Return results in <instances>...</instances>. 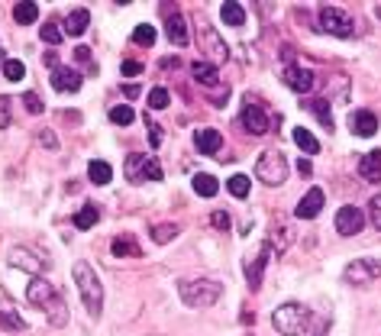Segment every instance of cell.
Listing matches in <instances>:
<instances>
[{
  "instance_id": "obj_18",
  "label": "cell",
  "mask_w": 381,
  "mask_h": 336,
  "mask_svg": "<svg viewBox=\"0 0 381 336\" xmlns=\"http://www.w3.org/2000/svg\"><path fill=\"white\" fill-rule=\"evenodd\" d=\"M349 129L356 136H375L378 133V116L371 114V110H356L349 116Z\"/></svg>"
},
{
  "instance_id": "obj_42",
  "label": "cell",
  "mask_w": 381,
  "mask_h": 336,
  "mask_svg": "<svg viewBox=\"0 0 381 336\" xmlns=\"http://www.w3.org/2000/svg\"><path fill=\"white\" fill-rule=\"evenodd\" d=\"M210 227H213V230H230V227H233V223H230V213H226V210H213V213H210Z\"/></svg>"
},
{
  "instance_id": "obj_39",
  "label": "cell",
  "mask_w": 381,
  "mask_h": 336,
  "mask_svg": "<svg viewBox=\"0 0 381 336\" xmlns=\"http://www.w3.org/2000/svg\"><path fill=\"white\" fill-rule=\"evenodd\" d=\"M146 129H149V146H152V149H159L162 143H165V129H162V126L155 123L152 116H146Z\"/></svg>"
},
{
  "instance_id": "obj_45",
  "label": "cell",
  "mask_w": 381,
  "mask_h": 336,
  "mask_svg": "<svg viewBox=\"0 0 381 336\" xmlns=\"http://www.w3.org/2000/svg\"><path fill=\"white\" fill-rule=\"evenodd\" d=\"M10 126V97L0 94V129H7Z\"/></svg>"
},
{
  "instance_id": "obj_27",
  "label": "cell",
  "mask_w": 381,
  "mask_h": 336,
  "mask_svg": "<svg viewBox=\"0 0 381 336\" xmlns=\"http://www.w3.org/2000/svg\"><path fill=\"white\" fill-rule=\"evenodd\" d=\"M110 252H113L117 259H123V255H142L136 236H117V240L110 242Z\"/></svg>"
},
{
  "instance_id": "obj_37",
  "label": "cell",
  "mask_w": 381,
  "mask_h": 336,
  "mask_svg": "<svg viewBox=\"0 0 381 336\" xmlns=\"http://www.w3.org/2000/svg\"><path fill=\"white\" fill-rule=\"evenodd\" d=\"M168 104H171V94L165 87H152L149 91V110H165Z\"/></svg>"
},
{
  "instance_id": "obj_30",
  "label": "cell",
  "mask_w": 381,
  "mask_h": 336,
  "mask_svg": "<svg viewBox=\"0 0 381 336\" xmlns=\"http://www.w3.org/2000/svg\"><path fill=\"white\" fill-rule=\"evenodd\" d=\"M294 240V233H291V227H275V233L265 240V246L268 249H275V252H285L287 249V242Z\"/></svg>"
},
{
  "instance_id": "obj_32",
  "label": "cell",
  "mask_w": 381,
  "mask_h": 336,
  "mask_svg": "<svg viewBox=\"0 0 381 336\" xmlns=\"http://www.w3.org/2000/svg\"><path fill=\"white\" fill-rule=\"evenodd\" d=\"M226 191H230L236 200H246V198H249V191H252V181L246 178V175H230V181H226Z\"/></svg>"
},
{
  "instance_id": "obj_19",
  "label": "cell",
  "mask_w": 381,
  "mask_h": 336,
  "mask_svg": "<svg viewBox=\"0 0 381 336\" xmlns=\"http://www.w3.org/2000/svg\"><path fill=\"white\" fill-rule=\"evenodd\" d=\"M268 246L262 242V249H259V255H255L252 262H246V282H249V291H259L262 288V272H265V259H268Z\"/></svg>"
},
{
  "instance_id": "obj_23",
  "label": "cell",
  "mask_w": 381,
  "mask_h": 336,
  "mask_svg": "<svg viewBox=\"0 0 381 336\" xmlns=\"http://www.w3.org/2000/svg\"><path fill=\"white\" fill-rule=\"evenodd\" d=\"M181 233V223H175V220H168V223H152L149 227V236H152V242L155 246H168L175 236Z\"/></svg>"
},
{
  "instance_id": "obj_9",
  "label": "cell",
  "mask_w": 381,
  "mask_h": 336,
  "mask_svg": "<svg viewBox=\"0 0 381 336\" xmlns=\"http://www.w3.org/2000/svg\"><path fill=\"white\" fill-rule=\"evenodd\" d=\"M197 45H201V52L207 55V65H213V68L230 59V45L220 39V32L213 30L207 20L197 23Z\"/></svg>"
},
{
  "instance_id": "obj_3",
  "label": "cell",
  "mask_w": 381,
  "mask_h": 336,
  "mask_svg": "<svg viewBox=\"0 0 381 336\" xmlns=\"http://www.w3.org/2000/svg\"><path fill=\"white\" fill-rule=\"evenodd\" d=\"M178 297H181V304L194 307V311L213 307L223 297V284L217 278H188V282L178 284Z\"/></svg>"
},
{
  "instance_id": "obj_15",
  "label": "cell",
  "mask_w": 381,
  "mask_h": 336,
  "mask_svg": "<svg viewBox=\"0 0 381 336\" xmlns=\"http://www.w3.org/2000/svg\"><path fill=\"white\" fill-rule=\"evenodd\" d=\"M285 84L297 94H307L310 87H314V72L304 68V65H287L285 68Z\"/></svg>"
},
{
  "instance_id": "obj_47",
  "label": "cell",
  "mask_w": 381,
  "mask_h": 336,
  "mask_svg": "<svg viewBox=\"0 0 381 336\" xmlns=\"http://www.w3.org/2000/svg\"><path fill=\"white\" fill-rule=\"evenodd\" d=\"M74 62L91 65V49H87V45H78V49H74Z\"/></svg>"
},
{
  "instance_id": "obj_41",
  "label": "cell",
  "mask_w": 381,
  "mask_h": 336,
  "mask_svg": "<svg viewBox=\"0 0 381 336\" xmlns=\"http://www.w3.org/2000/svg\"><path fill=\"white\" fill-rule=\"evenodd\" d=\"M23 107H26V110H30L32 116H39L45 110V104H43V97L36 94V91H26V94H23Z\"/></svg>"
},
{
  "instance_id": "obj_5",
  "label": "cell",
  "mask_w": 381,
  "mask_h": 336,
  "mask_svg": "<svg viewBox=\"0 0 381 336\" xmlns=\"http://www.w3.org/2000/svg\"><path fill=\"white\" fill-rule=\"evenodd\" d=\"M255 178L268 185V188H278V185H285L287 178V158L281 149H265L262 156L255 158Z\"/></svg>"
},
{
  "instance_id": "obj_12",
  "label": "cell",
  "mask_w": 381,
  "mask_h": 336,
  "mask_svg": "<svg viewBox=\"0 0 381 336\" xmlns=\"http://www.w3.org/2000/svg\"><path fill=\"white\" fill-rule=\"evenodd\" d=\"M362 227H365V213H362L359 207L346 204V207L336 210V233L339 236H359Z\"/></svg>"
},
{
  "instance_id": "obj_7",
  "label": "cell",
  "mask_w": 381,
  "mask_h": 336,
  "mask_svg": "<svg viewBox=\"0 0 381 336\" xmlns=\"http://www.w3.org/2000/svg\"><path fill=\"white\" fill-rule=\"evenodd\" d=\"M317 26L327 36H336V39H352L356 36V20H352V13H346L342 7H320L317 13Z\"/></svg>"
},
{
  "instance_id": "obj_16",
  "label": "cell",
  "mask_w": 381,
  "mask_h": 336,
  "mask_svg": "<svg viewBox=\"0 0 381 336\" xmlns=\"http://www.w3.org/2000/svg\"><path fill=\"white\" fill-rule=\"evenodd\" d=\"M165 36H168L171 45H188L190 32H188V17L184 13H168V20H165Z\"/></svg>"
},
{
  "instance_id": "obj_4",
  "label": "cell",
  "mask_w": 381,
  "mask_h": 336,
  "mask_svg": "<svg viewBox=\"0 0 381 336\" xmlns=\"http://www.w3.org/2000/svg\"><path fill=\"white\" fill-rule=\"evenodd\" d=\"M310 320H314V314H310L304 304H297V301H287V304L275 307V314H272V324H275L278 333L285 336H301L310 330Z\"/></svg>"
},
{
  "instance_id": "obj_49",
  "label": "cell",
  "mask_w": 381,
  "mask_h": 336,
  "mask_svg": "<svg viewBox=\"0 0 381 336\" xmlns=\"http://www.w3.org/2000/svg\"><path fill=\"white\" fill-rule=\"evenodd\" d=\"M314 326H317V333H314V336H327V330H329V317H320V320H317Z\"/></svg>"
},
{
  "instance_id": "obj_38",
  "label": "cell",
  "mask_w": 381,
  "mask_h": 336,
  "mask_svg": "<svg viewBox=\"0 0 381 336\" xmlns=\"http://www.w3.org/2000/svg\"><path fill=\"white\" fill-rule=\"evenodd\" d=\"M3 74H7V81H23V74H26V65L20 62V59H7V65H3Z\"/></svg>"
},
{
  "instance_id": "obj_10",
  "label": "cell",
  "mask_w": 381,
  "mask_h": 336,
  "mask_svg": "<svg viewBox=\"0 0 381 336\" xmlns=\"http://www.w3.org/2000/svg\"><path fill=\"white\" fill-rule=\"evenodd\" d=\"M7 262H10V269H17V272H30L32 278H39V272H45V265H49V255L36 252L32 246H17V249H10Z\"/></svg>"
},
{
  "instance_id": "obj_44",
  "label": "cell",
  "mask_w": 381,
  "mask_h": 336,
  "mask_svg": "<svg viewBox=\"0 0 381 336\" xmlns=\"http://www.w3.org/2000/svg\"><path fill=\"white\" fill-rule=\"evenodd\" d=\"M369 220L381 230V194H375V198H371V204H369Z\"/></svg>"
},
{
  "instance_id": "obj_21",
  "label": "cell",
  "mask_w": 381,
  "mask_h": 336,
  "mask_svg": "<svg viewBox=\"0 0 381 336\" xmlns=\"http://www.w3.org/2000/svg\"><path fill=\"white\" fill-rule=\"evenodd\" d=\"M87 26H91V13H87V7H74V10L65 17L62 30L68 32V36H74V39H78V36H85V32H87Z\"/></svg>"
},
{
  "instance_id": "obj_36",
  "label": "cell",
  "mask_w": 381,
  "mask_h": 336,
  "mask_svg": "<svg viewBox=\"0 0 381 336\" xmlns=\"http://www.w3.org/2000/svg\"><path fill=\"white\" fill-rule=\"evenodd\" d=\"M133 42H136V45H155V26L139 23L136 30H133Z\"/></svg>"
},
{
  "instance_id": "obj_50",
  "label": "cell",
  "mask_w": 381,
  "mask_h": 336,
  "mask_svg": "<svg viewBox=\"0 0 381 336\" xmlns=\"http://www.w3.org/2000/svg\"><path fill=\"white\" fill-rule=\"evenodd\" d=\"M297 171H301L304 178H310V171H314V168H310V162H307V158H301V162H297Z\"/></svg>"
},
{
  "instance_id": "obj_43",
  "label": "cell",
  "mask_w": 381,
  "mask_h": 336,
  "mask_svg": "<svg viewBox=\"0 0 381 336\" xmlns=\"http://www.w3.org/2000/svg\"><path fill=\"white\" fill-rule=\"evenodd\" d=\"M36 139H39V146H43V149H52V152L58 149V136H55L52 129H39V136H36Z\"/></svg>"
},
{
  "instance_id": "obj_40",
  "label": "cell",
  "mask_w": 381,
  "mask_h": 336,
  "mask_svg": "<svg viewBox=\"0 0 381 336\" xmlns=\"http://www.w3.org/2000/svg\"><path fill=\"white\" fill-rule=\"evenodd\" d=\"M43 42H49V45H58V42H62V26L55 20L43 23Z\"/></svg>"
},
{
  "instance_id": "obj_22",
  "label": "cell",
  "mask_w": 381,
  "mask_h": 336,
  "mask_svg": "<svg viewBox=\"0 0 381 336\" xmlns=\"http://www.w3.org/2000/svg\"><path fill=\"white\" fill-rule=\"evenodd\" d=\"M26 326H30V324H26V320H23V317L17 314L7 301H0V330H3V333H23Z\"/></svg>"
},
{
  "instance_id": "obj_6",
  "label": "cell",
  "mask_w": 381,
  "mask_h": 336,
  "mask_svg": "<svg viewBox=\"0 0 381 336\" xmlns=\"http://www.w3.org/2000/svg\"><path fill=\"white\" fill-rule=\"evenodd\" d=\"M272 110L265 107V101H259V97H246L243 101V110H239V126H243L249 136H265L268 133V126H272Z\"/></svg>"
},
{
  "instance_id": "obj_17",
  "label": "cell",
  "mask_w": 381,
  "mask_h": 336,
  "mask_svg": "<svg viewBox=\"0 0 381 336\" xmlns=\"http://www.w3.org/2000/svg\"><path fill=\"white\" fill-rule=\"evenodd\" d=\"M194 146H197V152H204V156H217V152L223 149L220 129H213V126H201V129L194 133Z\"/></svg>"
},
{
  "instance_id": "obj_35",
  "label": "cell",
  "mask_w": 381,
  "mask_h": 336,
  "mask_svg": "<svg viewBox=\"0 0 381 336\" xmlns=\"http://www.w3.org/2000/svg\"><path fill=\"white\" fill-rule=\"evenodd\" d=\"M133 120H136V110H133L129 104H120V107L110 110V123H113V126H129Z\"/></svg>"
},
{
  "instance_id": "obj_29",
  "label": "cell",
  "mask_w": 381,
  "mask_h": 336,
  "mask_svg": "<svg viewBox=\"0 0 381 336\" xmlns=\"http://www.w3.org/2000/svg\"><path fill=\"white\" fill-rule=\"evenodd\" d=\"M220 17H223V23H230V26H243L246 23L243 3H233V0H226V3L220 7Z\"/></svg>"
},
{
  "instance_id": "obj_24",
  "label": "cell",
  "mask_w": 381,
  "mask_h": 336,
  "mask_svg": "<svg viewBox=\"0 0 381 336\" xmlns=\"http://www.w3.org/2000/svg\"><path fill=\"white\" fill-rule=\"evenodd\" d=\"M190 74H194V81L204 84V87H220V72L207 62H194L190 65Z\"/></svg>"
},
{
  "instance_id": "obj_11",
  "label": "cell",
  "mask_w": 381,
  "mask_h": 336,
  "mask_svg": "<svg viewBox=\"0 0 381 336\" xmlns=\"http://www.w3.org/2000/svg\"><path fill=\"white\" fill-rule=\"evenodd\" d=\"M342 278L349 284H369L375 278H381V259H356V262L346 265Z\"/></svg>"
},
{
  "instance_id": "obj_51",
  "label": "cell",
  "mask_w": 381,
  "mask_h": 336,
  "mask_svg": "<svg viewBox=\"0 0 381 336\" xmlns=\"http://www.w3.org/2000/svg\"><path fill=\"white\" fill-rule=\"evenodd\" d=\"M7 65V52H3V45H0V68Z\"/></svg>"
},
{
  "instance_id": "obj_14",
  "label": "cell",
  "mask_w": 381,
  "mask_h": 336,
  "mask_svg": "<svg viewBox=\"0 0 381 336\" xmlns=\"http://www.w3.org/2000/svg\"><path fill=\"white\" fill-rule=\"evenodd\" d=\"M323 204H327V194H323V188H310L304 198L297 200V207H294L297 220H314L320 210H323Z\"/></svg>"
},
{
  "instance_id": "obj_13",
  "label": "cell",
  "mask_w": 381,
  "mask_h": 336,
  "mask_svg": "<svg viewBox=\"0 0 381 336\" xmlns=\"http://www.w3.org/2000/svg\"><path fill=\"white\" fill-rule=\"evenodd\" d=\"M81 72H74V68H68V65H55L52 68V87L58 91V94H78L81 91Z\"/></svg>"
},
{
  "instance_id": "obj_48",
  "label": "cell",
  "mask_w": 381,
  "mask_h": 336,
  "mask_svg": "<svg viewBox=\"0 0 381 336\" xmlns=\"http://www.w3.org/2000/svg\"><path fill=\"white\" fill-rule=\"evenodd\" d=\"M120 91H123V97H127V101H133V97H139V91H142V87H139V84H123Z\"/></svg>"
},
{
  "instance_id": "obj_26",
  "label": "cell",
  "mask_w": 381,
  "mask_h": 336,
  "mask_svg": "<svg viewBox=\"0 0 381 336\" xmlns=\"http://www.w3.org/2000/svg\"><path fill=\"white\" fill-rule=\"evenodd\" d=\"M190 188H194V194H201V198H213L220 191V181L213 178V175H207V171H201V175L190 178Z\"/></svg>"
},
{
  "instance_id": "obj_25",
  "label": "cell",
  "mask_w": 381,
  "mask_h": 336,
  "mask_svg": "<svg viewBox=\"0 0 381 336\" xmlns=\"http://www.w3.org/2000/svg\"><path fill=\"white\" fill-rule=\"evenodd\" d=\"M87 178H91V185L104 188V185H110V178H113V168L107 165L104 158H94V162L87 165Z\"/></svg>"
},
{
  "instance_id": "obj_20",
  "label": "cell",
  "mask_w": 381,
  "mask_h": 336,
  "mask_svg": "<svg viewBox=\"0 0 381 336\" xmlns=\"http://www.w3.org/2000/svg\"><path fill=\"white\" fill-rule=\"evenodd\" d=\"M359 175H362V181L378 185L381 181V149H371L369 156L359 158Z\"/></svg>"
},
{
  "instance_id": "obj_1",
  "label": "cell",
  "mask_w": 381,
  "mask_h": 336,
  "mask_svg": "<svg viewBox=\"0 0 381 336\" xmlns=\"http://www.w3.org/2000/svg\"><path fill=\"white\" fill-rule=\"evenodd\" d=\"M26 301H30L36 311H43L45 320L52 326L68 324V304H65L62 291H58L52 282H45V278H30V284H26Z\"/></svg>"
},
{
  "instance_id": "obj_8",
  "label": "cell",
  "mask_w": 381,
  "mask_h": 336,
  "mask_svg": "<svg viewBox=\"0 0 381 336\" xmlns=\"http://www.w3.org/2000/svg\"><path fill=\"white\" fill-rule=\"evenodd\" d=\"M165 171H162L159 158L142 156V152H129L127 156V181L129 185H146V181H162Z\"/></svg>"
},
{
  "instance_id": "obj_2",
  "label": "cell",
  "mask_w": 381,
  "mask_h": 336,
  "mask_svg": "<svg viewBox=\"0 0 381 336\" xmlns=\"http://www.w3.org/2000/svg\"><path fill=\"white\" fill-rule=\"evenodd\" d=\"M72 275H74V284H78V297H81L85 311L91 314V320H97V317L104 314V284H100L97 272L91 269V262H74Z\"/></svg>"
},
{
  "instance_id": "obj_33",
  "label": "cell",
  "mask_w": 381,
  "mask_h": 336,
  "mask_svg": "<svg viewBox=\"0 0 381 336\" xmlns=\"http://www.w3.org/2000/svg\"><path fill=\"white\" fill-rule=\"evenodd\" d=\"M13 20L20 23V26H30V23L39 20V7L36 3H17L13 7Z\"/></svg>"
},
{
  "instance_id": "obj_34",
  "label": "cell",
  "mask_w": 381,
  "mask_h": 336,
  "mask_svg": "<svg viewBox=\"0 0 381 336\" xmlns=\"http://www.w3.org/2000/svg\"><path fill=\"white\" fill-rule=\"evenodd\" d=\"M310 110L317 114V120L327 129H333V114H329V101H323V97H310Z\"/></svg>"
},
{
  "instance_id": "obj_28",
  "label": "cell",
  "mask_w": 381,
  "mask_h": 336,
  "mask_svg": "<svg viewBox=\"0 0 381 336\" xmlns=\"http://www.w3.org/2000/svg\"><path fill=\"white\" fill-rule=\"evenodd\" d=\"M97 220H100V210H97V204H85V207L78 210V217H74L72 223L78 227V230H91Z\"/></svg>"
},
{
  "instance_id": "obj_46",
  "label": "cell",
  "mask_w": 381,
  "mask_h": 336,
  "mask_svg": "<svg viewBox=\"0 0 381 336\" xmlns=\"http://www.w3.org/2000/svg\"><path fill=\"white\" fill-rule=\"evenodd\" d=\"M142 68H146V65L136 62V59H127V62L120 65V72L127 74V78H136V74H142Z\"/></svg>"
},
{
  "instance_id": "obj_31",
  "label": "cell",
  "mask_w": 381,
  "mask_h": 336,
  "mask_svg": "<svg viewBox=\"0 0 381 336\" xmlns=\"http://www.w3.org/2000/svg\"><path fill=\"white\" fill-rule=\"evenodd\" d=\"M291 136H294V143H297V146H301V152H310V156H317V152H320V143H317V136H314V133H307L304 126H297V129H294V133H291Z\"/></svg>"
}]
</instances>
